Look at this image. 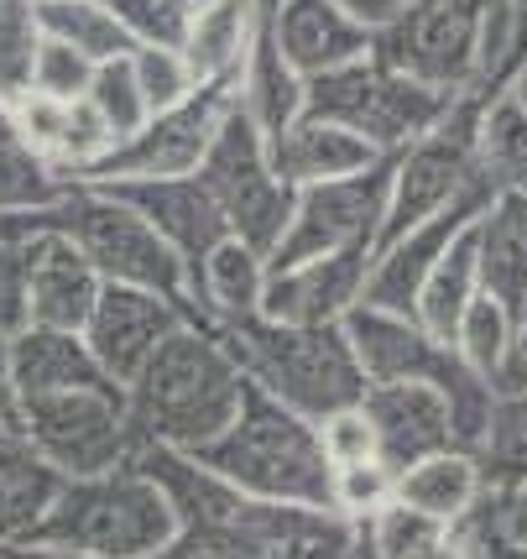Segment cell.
Wrapping results in <instances>:
<instances>
[{"instance_id":"obj_28","label":"cell","mask_w":527,"mask_h":559,"mask_svg":"<svg viewBox=\"0 0 527 559\" xmlns=\"http://www.w3.org/2000/svg\"><path fill=\"white\" fill-rule=\"evenodd\" d=\"M476 168L491 194H527V105L512 90L480 105Z\"/></svg>"},{"instance_id":"obj_17","label":"cell","mask_w":527,"mask_h":559,"mask_svg":"<svg viewBox=\"0 0 527 559\" xmlns=\"http://www.w3.org/2000/svg\"><path fill=\"white\" fill-rule=\"evenodd\" d=\"M131 199L163 236L172 241V251L189 262V272H199V262L215 251L230 230V219L219 210V199L209 194V183L189 173V178H142V183H110Z\"/></svg>"},{"instance_id":"obj_10","label":"cell","mask_w":527,"mask_h":559,"mask_svg":"<svg viewBox=\"0 0 527 559\" xmlns=\"http://www.w3.org/2000/svg\"><path fill=\"white\" fill-rule=\"evenodd\" d=\"M386 194H392V157L350 178L298 189V210H292L288 236L272 251V267H292V262L350 251V246H376L386 225Z\"/></svg>"},{"instance_id":"obj_9","label":"cell","mask_w":527,"mask_h":559,"mask_svg":"<svg viewBox=\"0 0 527 559\" xmlns=\"http://www.w3.org/2000/svg\"><path fill=\"white\" fill-rule=\"evenodd\" d=\"M230 105H236V95H230L225 84H204L193 99L172 105V110H157L136 136L116 142L79 183L189 178V173L204 168V157H209V146H215V136H219V121L230 116Z\"/></svg>"},{"instance_id":"obj_27","label":"cell","mask_w":527,"mask_h":559,"mask_svg":"<svg viewBox=\"0 0 527 559\" xmlns=\"http://www.w3.org/2000/svg\"><path fill=\"white\" fill-rule=\"evenodd\" d=\"M480 219V215H476ZM476 219L459 230L455 241H450V251L439 257V267L429 272V283H423V293H418V319L429 324L439 341L455 345V330L459 319L470 314V304H476L480 293H486V283H480V241H476Z\"/></svg>"},{"instance_id":"obj_33","label":"cell","mask_w":527,"mask_h":559,"mask_svg":"<svg viewBox=\"0 0 527 559\" xmlns=\"http://www.w3.org/2000/svg\"><path fill=\"white\" fill-rule=\"evenodd\" d=\"M48 43L37 0H0V95L22 99L37 73V52Z\"/></svg>"},{"instance_id":"obj_30","label":"cell","mask_w":527,"mask_h":559,"mask_svg":"<svg viewBox=\"0 0 527 559\" xmlns=\"http://www.w3.org/2000/svg\"><path fill=\"white\" fill-rule=\"evenodd\" d=\"M37 16H43V32L52 43L89 52L95 63H110V58L136 48L110 0H37Z\"/></svg>"},{"instance_id":"obj_5","label":"cell","mask_w":527,"mask_h":559,"mask_svg":"<svg viewBox=\"0 0 527 559\" xmlns=\"http://www.w3.org/2000/svg\"><path fill=\"white\" fill-rule=\"evenodd\" d=\"M455 105H459V95L433 90L423 79L392 69L382 52H371V58H360L350 69L324 73V79L309 84V116L350 126L376 152H386V157H397L403 146L429 136Z\"/></svg>"},{"instance_id":"obj_21","label":"cell","mask_w":527,"mask_h":559,"mask_svg":"<svg viewBox=\"0 0 527 559\" xmlns=\"http://www.w3.org/2000/svg\"><path fill=\"white\" fill-rule=\"evenodd\" d=\"M230 95H236L240 110L266 131V142H272L277 131H288V126L309 110V79L288 63V52L277 48V37H272L266 22H262V32H256L251 52H245V69L236 73Z\"/></svg>"},{"instance_id":"obj_44","label":"cell","mask_w":527,"mask_h":559,"mask_svg":"<svg viewBox=\"0 0 527 559\" xmlns=\"http://www.w3.org/2000/svg\"><path fill=\"white\" fill-rule=\"evenodd\" d=\"M491 518L502 523L506 534L527 538V487H517L512 497H491Z\"/></svg>"},{"instance_id":"obj_11","label":"cell","mask_w":527,"mask_h":559,"mask_svg":"<svg viewBox=\"0 0 527 559\" xmlns=\"http://www.w3.org/2000/svg\"><path fill=\"white\" fill-rule=\"evenodd\" d=\"M189 319H199V314H193L189 304L168 298V293L105 283L95 314L84 324V341H89V350L99 356V366L125 388V382L157 356V345L168 341L178 324H189Z\"/></svg>"},{"instance_id":"obj_43","label":"cell","mask_w":527,"mask_h":559,"mask_svg":"<svg viewBox=\"0 0 527 559\" xmlns=\"http://www.w3.org/2000/svg\"><path fill=\"white\" fill-rule=\"evenodd\" d=\"M16 418H22V392L11 377V335H0V424L16 429Z\"/></svg>"},{"instance_id":"obj_24","label":"cell","mask_w":527,"mask_h":559,"mask_svg":"<svg viewBox=\"0 0 527 559\" xmlns=\"http://www.w3.org/2000/svg\"><path fill=\"white\" fill-rule=\"evenodd\" d=\"M266 22V0H199L193 11V32L183 52H189L193 73L204 84H236V73L245 69V52L256 43V32Z\"/></svg>"},{"instance_id":"obj_22","label":"cell","mask_w":527,"mask_h":559,"mask_svg":"<svg viewBox=\"0 0 527 559\" xmlns=\"http://www.w3.org/2000/svg\"><path fill=\"white\" fill-rule=\"evenodd\" d=\"M63 471L52 461H43L22 435H11L0 444V544L22 549L43 534L52 502L63 491Z\"/></svg>"},{"instance_id":"obj_16","label":"cell","mask_w":527,"mask_h":559,"mask_svg":"<svg viewBox=\"0 0 527 559\" xmlns=\"http://www.w3.org/2000/svg\"><path fill=\"white\" fill-rule=\"evenodd\" d=\"M491 199L496 194L465 199L455 210H444V215L423 219V225H412V230H403V236H392V241L376 246V257H371V283H366V304L397 309V314H418V293L429 283V272L439 267V257L450 251V241H455L459 230H465Z\"/></svg>"},{"instance_id":"obj_37","label":"cell","mask_w":527,"mask_h":559,"mask_svg":"<svg viewBox=\"0 0 527 559\" xmlns=\"http://www.w3.org/2000/svg\"><path fill=\"white\" fill-rule=\"evenodd\" d=\"M397 497V471L386 461H360V465H339L335 471V512L366 523L371 512H382Z\"/></svg>"},{"instance_id":"obj_8","label":"cell","mask_w":527,"mask_h":559,"mask_svg":"<svg viewBox=\"0 0 527 559\" xmlns=\"http://www.w3.org/2000/svg\"><path fill=\"white\" fill-rule=\"evenodd\" d=\"M486 5L491 0H408V11L376 32V52L433 90L470 95L486 48Z\"/></svg>"},{"instance_id":"obj_34","label":"cell","mask_w":527,"mask_h":559,"mask_svg":"<svg viewBox=\"0 0 527 559\" xmlns=\"http://www.w3.org/2000/svg\"><path fill=\"white\" fill-rule=\"evenodd\" d=\"M89 99H95V110L105 116V126L116 131V142L136 136V131L152 121V105H146L142 84H136V69H131V52L99 63L95 84H89Z\"/></svg>"},{"instance_id":"obj_3","label":"cell","mask_w":527,"mask_h":559,"mask_svg":"<svg viewBox=\"0 0 527 559\" xmlns=\"http://www.w3.org/2000/svg\"><path fill=\"white\" fill-rule=\"evenodd\" d=\"M219 335L236 350L245 382H256L313 424H324L339 408H356L371 388L345 324H283L256 314L245 324H225Z\"/></svg>"},{"instance_id":"obj_47","label":"cell","mask_w":527,"mask_h":559,"mask_svg":"<svg viewBox=\"0 0 527 559\" xmlns=\"http://www.w3.org/2000/svg\"><path fill=\"white\" fill-rule=\"evenodd\" d=\"M423 559H476V549H470V544H465V534H459V528H455V534L444 538L439 549H429V555H423Z\"/></svg>"},{"instance_id":"obj_39","label":"cell","mask_w":527,"mask_h":559,"mask_svg":"<svg viewBox=\"0 0 527 559\" xmlns=\"http://www.w3.org/2000/svg\"><path fill=\"white\" fill-rule=\"evenodd\" d=\"M319 435H324V450H330V461L339 465H360V461H382V444H376V429H371V418L366 408H339L319 424Z\"/></svg>"},{"instance_id":"obj_14","label":"cell","mask_w":527,"mask_h":559,"mask_svg":"<svg viewBox=\"0 0 527 559\" xmlns=\"http://www.w3.org/2000/svg\"><path fill=\"white\" fill-rule=\"evenodd\" d=\"M360 408L376 429L382 461L403 476L408 465H418L423 455H439L459 444L455 439V408L439 382H371Z\"/></svg>"},{"instance_id":"obj_50","label":"cell","mask_w":527,"mask_h":559,"mask_svg":"<svg viewBox=\"0 0 527 559\" xmlns=\"http://www.w3.org/2000/svg\"><path fill=\"white\" fill-rule=\"evenodd\" d=\"M345 559H376V555H371V544H366V538H356V549H350Z\"/></svg>"},{"instance_id":"obj_49","label":"cell","mask_w":527,"mask_h":559,"mask_svg":"<svg viewBox=\"0 0 527 559\" xmlns=\"http://www.w3.org/2000/svg\"><path fill=\"white\" fill-rule=\"evenodd\" d=\"M506 90H512V95H517V99H523V105H527V63H523V69H517V73H512V84H506Z\"/></svg>"},{"instance_id":"obj_4","label":"cell","mask_w":527,"mask_h":559,"mask_svg":"<svg viewBox=\"0 0 527 559\" xmlns=\"http://www.w3.org/2000/svg\"><path fill=\"white\" fill-rule=\"evenodd\" d=\"M172 534H178V512L163 487L136 465H116L99 476H69L32 544L99 559H146L168 549Z\"/></svg>"},{"instance_id":"obj_18","label":"cell","mask_w":527,"mask_h":559,"mask_svg":"<svg viewBox=\"0 0 527 559\" xmlns=\"http://www.w3.org/2000/svg\"><path fill=\"white\" fill-rule=\"evenodd\" d=\"M386 152L366 142L360 131L339 121H324V116H298L288 131L272 136V163L288 178L292 189H309V183H330V178H350V173L376 168Z\"/></svg>"},{"instance_id":"obj_26","label":"cell","mask_w":527,"mask_h":559,"mask_svg":"<svg viewBox=\"0 0 527 559\" xmlns=\"http://www.w3.org/2000/svg\"><path fill=\"white\" fill-rule=\"evenodd\" d=\"M73 189V178L48 152H37L16 121V105L0 95V215H43Z\"/></svg>"},{"instance_id":"obj_51","label":"cell","mask_w":527,"mask_h":559,"mask_svg":"<svg viewBox=\"0 0 527 559\" xmlns=\"http://www.w3.org/2000/svg\"><path fill=\"white\" fill-rule=\"evenodd\" d=\"M0 559H22V549H11V544H0Z\"/></svg>"},{"instance_id":"obj_25","label":"cell","mask_w":527,"mask_h":559,"mask_svg":"<svg viewBox=\"0 0 527 559\" xmlns=\"http://www.w3.org/2000/svg\"><path fill=\"white\" fill-rule=\"evenodd\" d=\"M397 497L412 502L418 512H429L439 523H450L459 528L470 512L491 497L486 491V471H480L476 450H465V444H450V450H439V455H423L418 465H408L403 476H397Z\"/></svg>"},{"instance_id":"obj_31","label":"cell","mask_w":527,"mask_h":559,"mask_svg":"<svg viewBox=\"0 0 527 559\" xmlns=\"http://www.w3.org/2000/svg\"><path fill=\"white\" fill-rule=\"evenodd\" d=\"M517 335H523L517 314H512L506 304H496L491 293H480L476 304H470V314L459 319L455 350L465 356L470 371H480L491 388H502L506 361H512V350H517Z\"/></svg>"},{"instance_id":"obj_42","label":"cell","mask_w":527,"mask_h":559,"mask_svg":"<svg viewBox=\"0 0 527 559\" xmlns=\"http://www.w3.org/2000/svg\"><path fill=\"white\" fill-rule=\"evenodd\" d=\"M339 5H345L356 22L371 26V32H386V26L408 11V0H339Z\"/></svg>"},{"instance_id":"obj_6","label":"cell","mask_w":527,"mask_h":559,"mask_svg":"<svg viewBox=\"0 0 527 559\" xmlns=\"http://www.w3.org/2000/svg\"><path fill=\"white\" fill-rule=\"evenodd\" d=\"M16 435L43 461L58 465L63 476H99V471L131 465V455H136V435H131V414H125V388L120 382L22 397Z\"/></svg>"},{"instance_id":"obj_23","label":"cell","mask_w":527,"mask_h":559,"mask_svg":"<svg viewBox=\"0 0 527 559\" xmlns=\"http://www.w3.org/2000/svg\"><path fill=\"white\" fill-rule=\"evenodd\" d=\"M480 283L527 324V194H496L476 219Z\"/></svg>"},{"instance_id":"obj_13","label":"cell","mask_w":527,"mask_h":559,"mask_svg":"<svg viewBox=\"0 0 527 559\" xmlns=\"http://www.w3.org/2000/svg\"><path fill=\"white\" fill-rule=\"evenodd\" d=\"M26 262V324H52V330H84L95 314L105 277L95 262L63 236V230H32L22 241Z\"/></svg>"},{"instance_id":"obj_19","label":"cell","mask_w":527,"mask_h":559,"mask_svg":"<svg viewBox=\"0 0 527 559\" xmlns=\"http://www.w3.org/2000/svg\"><path fill=\"white\" fill-rule=\"evenodd\" d=\"M266 283H272V257L256 251L251 241H240V236H225L193 272L199 319H209L215 330L256 319L266 304Z\"/></svg>"},{"instance_id":"obj_41","label":"cell","mask_w":527,"mask_h":559,"mask_svg":"<svg viewBox=\"0 0 527 559\" xmlns=\"http://www.w3.org/2000/svg\"><path fill=\"white\" fill-rule=\"evenodd\" d=\"M26 324V262L22 246L0 236V335H16Z\"/></svg>"},{"instance_id":"obj_48","label":"cell","mask_w":527,"mask_h":559,"mask_svg":"<svg viewBox=\"0 0 527 559\" xmlns=\"http://www.w3.org/2000/svg\"><path fill=\"white\" fill-rule=\"evenodd\" d=\"M22 559H99V555H79V549H52V544H22Z\"/></svg>"},{"instance_id":"obj_1","label":"cell","mask_w":527,"mask_h":559,"mask_svg":"<svg viewBox=\"0 0 527 559\" xmlns=\"http://www.w3.org/2000/svg\"><path fill=\"white\" fill-rule=\"evenodd\" d=\"M245 397V371L209 319L178 324L157 356L125 382V414L136 444L204 450L230 429Z\"/></svg>"},{"instance_id":"obj_36","label":"cell","mask_w":527,"mask_h":559,"mask_svg":"<svg viewBox=\"0 0 527 559\" xmlns=\"http://www.w3.org/2000/svg\"><path fill=\"white\" fill-rule=\"evenodd\" d=\"M136 48H183L199 0H110Z\"/></svg>"},{"instance_id":"obj_7","label":"cell","mask_w":527,"mask_h":559,"mask_svg":"<svg viewBox=\"0 0 527 559\" xmlns=\"http://www.w3.org/2000/svg\"><path fill=\"white\" fill-rule=\"evenodd\" d=\"M199 178L209 183V194L219 199V210H225V219H230V230L240 241H251L256 251L272 257L292 225L298 189L277 173L266 131L240 105H230V116L219 121V136L209 146Z\"/></svg>"},{"instance_id":"obj_46","label":"cell","mask_w":527,"mask_h":559,"mask_svg":"<svg viewBox=\"0 0 527 559\" xmlns=\"http://www.w3.org/2000/svg\"><path fill=\"white\" fill-rule=\"evenodd\" d=\"M512 5V37H517V69L527 63V0H506Z\"/></svg>"},{"instance_id":"obj_40","label":"cell","mask_w":527,"mask_h":559,"mask_svg":"<svg viewBox=\"0 0 527 559\" xmlns=\"http://www.w3.org/2000/svg\"><path fill=\"white\" fill-rule=\"evenodd\" d=\"M459 534H465V544L476 549V559H527V538L506 534L502 523L491 518V497L459 523Z\"/></svg>"},{"instance_id":"obj_15","label":"cell","mask_w":527,"mask_h":559,"mask_svg":"<svg viewBox=\"0 0 527 559\" xmlns=\"http://www.w3.org/2000/svg\"><path fill=\"white\" fill-rule=\"evenodd\" d=\"M266 26L309 84L376 52V32L356 22L339 0H266Z\"/></svg>"},{"instance_id":"obj_29","label":"cell","mask_w":527,"mask_h":559,"mask_svg":"<svg viewBox=\"0 0 527 559\" xmlns=\"http://www.w3.org/2000/svg\"><path fill=\"white\" fill-rule=\"evenodd\" d=\"M476 461L486 471L491 497H512L527 487V388H502L486 418V435L476 444Z\"/></svg>"},{"instance_id":"obj_20","label":"cell","mask_w":527,"mask_h":559,"mask_svg":"<svg viewBox=\"0 0 527 559\" xmlns=\"http://www.w3.org/2000/svg\"><path fill=\"white\" fill-rule=\"evenodd\" d=\"M11 377H16V392H22V397L116 382V377L99 366L95 350H89L84 330H52V324H22V330L11 335Z\"/></svg>"},{"instance_id":"obj_2","label":"cell","mask_w":527,"mask_h":559,"mask_svg":"<svg viewBox=\"0 0 527 559\" xmlns=\"http://www.w3.org/2000/svg\"><path fill=\"white\" fill-rule=\"evenodd\" d=\"M193 455L245 497L335 508V461L324 450L319 424L288 403H277L256 382H245V397H240V414L230 418V429Z\"/></svg>"},{"instance_id":"obj_35","label":"cell","mask_w":527,"mask_h":559,"mask_svg":"<svg viewBox=\"0 0 527 559\" xmlns=\"http://www.w3.org/2000/svg\"><path fill=\"white\" fill-rule=\"evenodd\" d=\"M131 69H136V84H142L152 116L172 110V105H183V99L204 90V79L193 73L183 48H131Z\"/></svg>"},{"instance_id":"obj_38","label":"cell","mask_w":527,"mask_h":559,"mask_svg":"<svg viewBox=\"0 0 527 559\" xmlns=\"http://www.w3.org/2000/svg\"><path fill=\"white\" fill-rule=\"evenodd\" d=\"M99 63L89 52L69 48V43H43L37 52V73H32V90L37 95H52V99H84L89 95V84H95Z\"/></svg>"},{"instance_id":"obj_12","label":"cell","mask_w":527,"mask_h":559,"mask_svg":"<svg viewBox=\"0 0 527 559\" xmlns=\"http://www.w3.org/2000/svg\"><path fill=\"white\" fill-rule=\"evenodd\" d=\"M371 257L376 246H350V251L309 257L292 267H272L262 314L283 319V324H345L366 304Z\"/></svg>"},{"instance_id":"obj_45","label":"cell","mask_w":527,"mask_h":559,"mask_svg":"<svg viewBox=\"0 0 527 559\" xmlns=\"http://www.w3.org/2000/svg\"><path fill=\"white\" fill-rule=\"evenodd\" d=\"M502 388H527V324H523V335H517V350H512V361H506ZM502 388H496V392H502Z\"/></svg>"},{"instance_id":"obj_52","label":"cell","mask_w":527,"mask_h":559,"mask_svg":"<svg viewBox=\"0 0 527 559\" xmlns=\"http://www.w3.org/2000/svg\"><path fill=\"white\" fill-rule=\"evenodd\" d=\"M11 435H16V429H11V424H0V444H5V439H11Z\"/></svg>"},{"instance_id":"obj_32","label":"cell","mask_w":527,"mask_h":559,"mask_svg":"<svg viewBox=\"0 0 527 559\" xmlns=\"http://www.w3.org/2000/svg\"><path fill=\"white\" fill-rule=\"evenodd\" d=\"M450 534H455L450 523H439V518H429V512H418L412 502H403V497H392L382 512H371V518L360 523V538L371 544V555L376 559H423Z\"/></svg>"}]
</instances>
